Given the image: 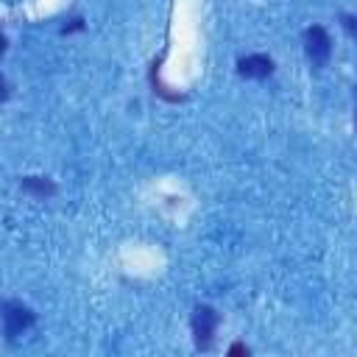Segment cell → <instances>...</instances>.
I'll return each mask as SVG.
<instances>
[{"label":"cell","mask_w":357,"mask_h":357,"mask_svg":"<svg viewBox=\"0 0 357 357\" xmlns=\"http://www.w3.org/2000/svg\"><path fill=\"white\" fill-rule=\"evenodd\" d=\"M237 75L240 78H254V81H265L268 75H273V59L265 53H251L237 59Z\"/></svg>","instance_id":"cell-4"},{"label":"cell","mask_w":357,"mask_h":357,"mask_svg":"<svg viewBox=\"0 0 357 357\" xmlns=\"http://www.w3.org/2000/svg\"><path fill=\"white\" fill-rule=\"evenodd\" d=\"M354 22H357L354 14H343V28H346L349 33H354Z\"/></svg>","instance_id":"cell-6"},{"label":"cell","mask_w":357,"mask_h":357,"mask_svg":"<svg viewBox=\"0 0 357 357\" xmlns=\"http://www.w3.org/2000/svg\"><path fill=\"white\" fill-rule=\"evenodd\" d=\"M6 98H8V81H6L3 75H0V103H3Z\"/></svg>","instance_id":"cell-9"},{"label":"cell","mask_w":357,"mask_h":357,"mask_svg":"<svg viewBox=\"0 0 357 357\" xmlns=\"http://www.w3.org/2000/svg\"><path fill=\"white\" fill-rule=\"evenodd\" d=\"M84 28V22L75 17V20H70V25H64V33H70V31H81Z\"/></svg>","instance_id":"cell-8"},{"label":"cell","mask_w":357,"mask_h":357,"mask_svg":"<svg viewBox=\"0 0 357 357\" xmlns=\"http://www.w3.org/2000/svg\"><path fill=\"white\" fill-rule=\"evenodd\" d=\"M218 324H220V315L215 307L209 304H198L192 310V318H190V329H192V340H195V349L201 351H209L212 343H215V332H218Z\"/></svg>","instance_id":"cell-2"},{"label":"cell","mask_w":357,"mask_h":357,"mask_svg":"<svg viewBox=\"0 0 357 357\" xmlns=\"http://www.w3.org/2000/svg\"><path fill=\"white\" fill-rule=\"evenodd\" d=\"M6 45H8V42H6V33H3V31H0V56H3V53H6Z\"/></svg>","instance_id":"cell-10"},{"label":"cell","mask_w":357,"mask_h":357,"mask_svg":"<svg viewBox=\"0 0 357 357\" xmlns=\"http://www.w3.org/2000/svg\"><path fill=\"white\" fill-rule=\"evenodd\" d=\"M229 354H231V357H237V354H248V346L234 343V346H229Z\"/></svg>","instance_id":"cell-7"},{"label":"cell","mask_w":357,"mask_h":357,"mask_svg":"<svg viewBox=\"0 0 357 357\" xmlns=\"http://www.w3.org/2000/svg\"><path fill=\"white\" fill-rule=\"evenodd\" d=\"M304 53L312 67H324L332 56V36L326 33L324 25H310L304 31Z\"/></svg>","instance_id":"cell-3"},{"label":"cell","mask_w":357,"mask_h":357,"mask_svg":"<svg viewBox=\"0 0 357 357\" xmlns=\"http://www.w3.org/2000/svg\"><path fill=\"white\" fill-rule=\"evenodd\" d=\"M20 187H22L28 195H33V198H53V195L59 192L56 181L47 178V176H22V178H20Z\"/></svg>","instance_id":"cell-5"},{"label":"cell","mask_w":357,"mask_h":357,"mask_svg":"<svg viewBox=\"0 0 357 357\" xmlns=\"http://www.w3.org/2000/svg\"><path fill=\"white\" fill-rule=\"evenodd\" d=\"M0 324H3V335L8 340H17L22 332H28L36 324V312L17 298H3L0 301Z\"/></svg>","instance_id":"cell-1"}]
</instances>
